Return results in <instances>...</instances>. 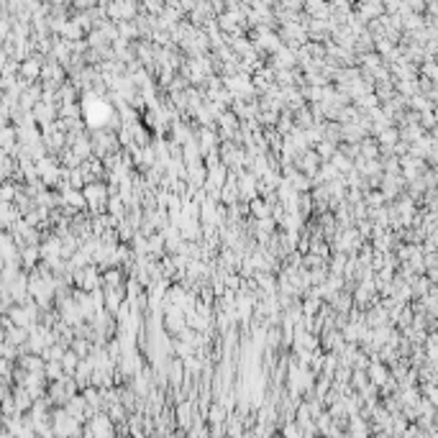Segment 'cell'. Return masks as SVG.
<instances>
[{"mask_svg": "<svg viewBox=\"0 0 438 438\" xmlns=\"http://www.w3.org/2000/svg\"><path fill=\"white\" fill-rule=\"evenodd\" d=\"M62 364L67 366V372H74V364H77V356H74V354H64V356H62Z\"/></svg>", "mask_w": 438, "mask_h": 438, "instance_id": "8992f818", "label": "cell"}, {"mask_svg": "<svg viewBox=\"0 0 438 438\" xmlns=\"http://www.w3.org/2000/svg\"><path fill=\"white\" fill-rule=\"evenodd\" d=\"M218 121H220V126L226 128V131L236 128V116H231V113H220V116H218Z\"/></svg>", "mask_w": 438, "mask_h": 438, "instance_id": "5b68a950", "label": "cell"}, {"mask_svg": "<svg viewBox=\"0 0 438 438\" xmlns=\"http://www.w3.org/2000/svg\"><path fill=\"white\" fill-rule=\"evenodd\" d=\"M251 213H256V218H262V220H264V218H269L272 208H269L264 200H256V197H254V200H251Z\"/></svg>", "mask_w": 438, "mask_h": 438, "instance_id": "7a4b0ae2", "label": "cell"}, {"mask_svg": "<svg viewBox=\"0 0 438 438\" xmlns=\"http://www.w3.org/2000/svg\"><path fill=\"white\" fill-rule=\"evenodd\" d=\"M318 164H320L318 154H313V151L302 154V172H305V174H316V172H318Z\"/></svg>", "mask_w": 438, "mask_h": 438, "instance_id": "6da1fadb", "label": "cell"}, {"mask_svg": "<svg viewBox=\"0 0 438 438\" xmlns=\"http://www.w3.org/2000/svg\"><path fill=\"white\" fill-rule=\"evenodd\" d=\"M397 136H400V133H397L395 128H385V131H379V141H382V144H392V141H397Z\"/></svg>", "mask_w": 438, "mask_h": 438, "instance_id": "277c9868", "label": "cell"}, {"mask_svg": "<svg viewBox=\"0 0 438 438\" xmlns=\"http://www.w3.org/2000/svg\"><path fill=\"white\" fill-rule=\"evenodd\" d=\"M369 377H372V382L382 385V382L387 379V372H385V366H382V364H372V366H369Z\"/></svg>", "mask_w": 438, "mask_h": 438, "instance_id": "3957f363", "label": "cell"}]
</instances>
